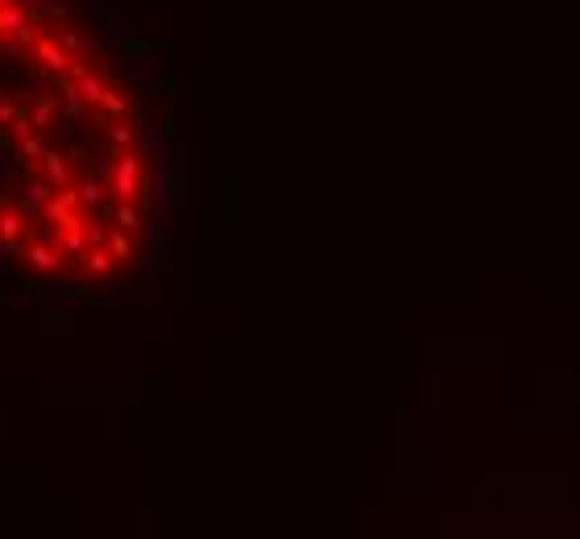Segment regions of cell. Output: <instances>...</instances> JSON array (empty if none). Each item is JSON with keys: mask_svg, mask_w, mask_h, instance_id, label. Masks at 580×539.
<instances>
[{"mask_svg": "<svg viewBox=\"0 0 580 539\" xmlns=\"http://www.w3.org/2000/svg\"><path fill=\"white\" fill-rule=\"evenodd\" d=\"M153 158L142 96L75 0H0V261L96 291L142 261Z\"/></svg>", "mask_w": 580, "mask_h": 539, "instance_id": "1", "label": "cell"}]
</instances>
